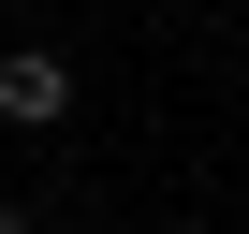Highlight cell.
<instances>
[{"instance_id":"cell-1","label":"cell","mask_w":249,"mask_h":234,"mask_svg":"<svg viewBox=\"0 0 249 234\" xmlns=\"http://www.w3.org/2000/svg\"><path fill=\"white\" fill-rule=\"evenodd\" d=\"M73 117V59L59 44H0V132H59Z\"/></svg>"},{"instance_id":"cell-2","label":"cell","mask_w":249,"mask_h":234,"mask_svg":"<svg viewBox=\"0 0 249 234\" xmlns=\"http://www.w3.org/2000/svg\"><path fill=\"white\" fill-rule=\"evenodd\" d=\"M0 234H30V219H15V205H0Z\"/></svg>"}]
</instances>
